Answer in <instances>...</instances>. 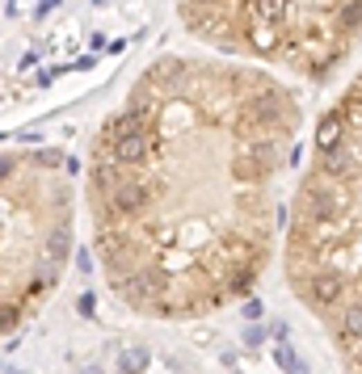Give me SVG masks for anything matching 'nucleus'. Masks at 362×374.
<instances>
[{"label": "nucleus", "mask_w": 362, "mask_h": 374, "mask_svg": "<svg viewBox=\"0 0 362 374\" xmlns=\"http://www.w3.org/2000/svg\"><path fill=\"white\" fill-rule=\"evenodd\" d=\"M354 173V147L350 143H341V147H333V151H325V156H316V177L320 181H341V177H350Z\"/></svg>", "instance_id": "nucleus-3"}, {"label": "nucleus", "mask_w": 362, "mask_h": 374, "mask_svg": "<svg viewBox=\"0 0 362 374\" xmlns=\"http://www.w3.org/2000/svg\"><path fill=\"white\" fill-rule=\"evenodd\" d=\"M358 370H362V345H358Z\"/></svg>", "instance_id": "nucleus-14"}, {"label": "nucleus", "mask_w": 362, "mask_h": 374, "mask_svg": "<svg viewBox=\"0 0 362 374\" xmlns=\"http://www.w3.org/2000/svg\"><path fill=\"white\" fill-rule=\"evenodd\" d=\"M341 333H345V341H358L362 345V299L341 311Z\"/></svg>", "instance_id": "nucleus-6"}, {"label": "nucleus", "mask_w": 362, "mask_h": 374, "mask_svg": "<svg viewBox=\"0 0 362 374\" xmlns=\"http://www.w3.org/2000/svg\"><path fill=\"white\" fill-rule=\"evenodd\" d=\"M72 252V223H55L46 232V244H42V261L51 270H64V261Z\"/></svg>", "instance_id": "nucleus-4"}, {"label": "nucleus", "mask_w": 362, "mask_h": 374, "mask_svg": "<svg viewBox=\"0 0 362 374\" xmlns=\"http://www.w3.org/2000/svg\"><path fill=\"white\" fill-rule=\"evenodd\" d=\"M143 366H147V349H143V345L123 349V370H127V374H139Z\"/></svg>", "instance_id": "nucleus-8"}, {"label": "nucleus", "mask_w": 362, "mask_h": 374, "mask_svg": "<svg viewBox=\"0 0 362 374\" xmlns=\"http://www.w3.org/2000/svg\"><path fill=\"white\" fill-rule=\"evenodd\" d=\"M270 333H274V341H287V337H291V328H287V319H274V324H270Z\"/></svg>", "instance_id": "nucleus-10"}, {"label": "nucleus", "mask_w": 362, "mask_h": 374, "mask_svg": "<svg viewBox=\"0 0 362 374\" xmlns=\"http://www.w3.org/2000/svg\"><path fill=\"white\" fill-rule=\"evenodd\" d=\"M244 315H248V319H257V315H262V303L248 299V303H244Z\"/></svg>", "instance_id": "nucleus-12"}, {"label": "nucleus", "mask_w": 362, "mask_h": 374, "mask_svg": "<svg viewBox=\"0 0 362 374\" xmlns=\"http://www.w3.org/2000/svg\"><path fill=\"white\" fill-rule=\"evenodd\" d=\"M337 215H341V194H337L329 181L312 177V181L299 189V219H307L312 227H320V223H329V219H337Z\"/></svg>", "instance_id": "nucleus-1"}, {"label": "nucleus", "mask_w": 362, "mask_h": 374, "mask_svg": "<svg viewBox=\"0 0 362 374\" xmlns=\"http://www.w3.org/2000/svg\"><path fill=\"white\" fill-rule=\"evenodd\" d=\"M274 366H282L287 374H307L303 357H299V353H295V349L287 345V341H278V345H274Z\"/></svg>", "instance_id": "nucleus-7"}, {"label": "nucleus", "mask_w": 362, "mask_h": 374, "mask_svg": "<svg viewBox=\"0 0 362 374\" xmlns=\"http://www.w3.org/2000/svg\"><path fill=\"white\" fill-rule=\"evenodd\" d=\"M93 299H97V294H80V303H76V307H80V315H93V311H97V303H93Z\"/></svg>", "instance_id": "nucleus-11"}, {"label": "nucleus", "mask_w": 362, "mask_h": 374, "mask_svg": "<svg viewBox=\"0 0 362 374\" xmlns=\"http://www.w3.org/2000/svg\"><path fill=\"white\" fill-rule=\"evenodd\" d=\"M341 294H345V278L333 270L312 274L303 286V303H316V307H333V303H341Z\"/></svg>", "instance_id": "nucleus-2"}, {"label": "nucleus", "mask_w": 362, "mask_h": 374, "mask_svg": "<svg viewBox=\"0 0 362 374\" xmlns=\"http://www.w3.org/2000/svg\"><path fill=\"white\" fill-rule=\"evenodd\" d=\"M341 143H345V114H341V105H337V110H329L320 118V127H316V156H325V151H333Z\"/></svg>", "instance_id": "nucleus-5"}, {"label": "nucleus", "mask_w": 362, "mask_h": 374, "mask_svg": "<svg viewBox=\"0 0 362 374\" xmlns=\"http://www.w3.org/2000/svg\"><path fill=\"white\" fill-rule=\"evenodd\" d=\"M232 374H240V370H232Z\"/></svg>", "instance_id": "nucleus-15"}, {"label": "nucleus", "mask_w": 362, "mask_h": 374, "mask_svg": "<svg viewBox=\"0 0 362 374\" xmlns=\"http://www.w3.org/2000/svg\"><path fill=\"white\" fill-rule=\"evenodd\" d=\"M266 333H270V328H262V324H248V328H244V345H253V349H257V345L266 341Z\"/></svg>", "instance_id": "nucleus-9"}, {"label": "nucleus", "mask_w": 362, "mask_h": 374, "mask_svg": "<svg viewBox=\"0 0 362 374\" xmlns=\"http://www.w3.org/2000/svg\"><path fill=\"white\" fill-rule=\"evenodd\" d=\"M80 374H101V370H97V366H84V370H80Z\"/></svg>", "instance_id": "nucleus-13"}]
</instances>
